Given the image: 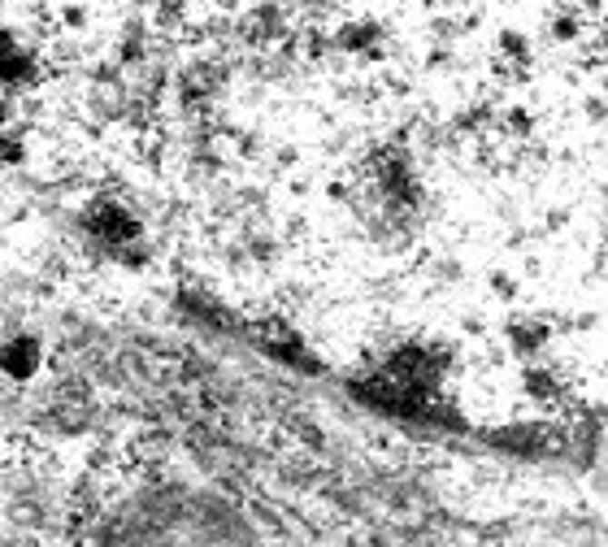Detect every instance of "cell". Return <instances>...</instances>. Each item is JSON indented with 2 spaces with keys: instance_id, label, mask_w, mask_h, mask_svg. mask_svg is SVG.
I'll return each mask as SVG.
<instances>
[{
  "instance_id": "7a4b0ae2",
  "label": "cell",
  "mask_w": 608,
  "mask_h": 547,
  "mask_svg": "<svg viewBox=\"0 0 608 547\" xmlns=\"http://www.w3.org/2000/svg\"><path fill=\"white\" fill-rule=\"evenodd\" d=\"M0 370L9 373V378H31V373L40 370V343L35 339H26V334H18V339H9L5 348H0Z\"/></svg>"
},
{
  "instance_id": "6da1fadb",
  "label": "cell",
  "mask_w": 608,
  "mask_h": 547,
  "mask_svg": "<svg viewBox=\"0 0 608 547\" xmlns=\"http://www.w3.org/2000/svg\"><path fill=\"white\" fill-rule=\"evenodd\" d=\"M105 547H256L235 508L200 491H148L126 504Z\"/></svg>"
}]
</instances>
